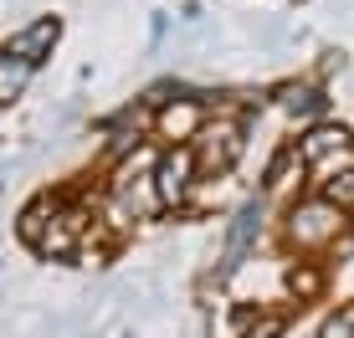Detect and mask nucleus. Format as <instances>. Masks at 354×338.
Here are the masks:
<instances>
[{"label": "nucleus", "mask_w": 354, "mask_h": 338, "mask_svg": "<svg viewBox=\"0 0 354 338\" xmlns=\"http://www.w3.org/2000/svg\"><path fill=\"white\" fill-rule=\"evenodd\" d=\"M324 205H339V210H349V205H354V169H344V175H334L324 185Z\"/></svg>", "instance_id": "nucleus-9"}, {"label": "nucleus", "mask_w": 354, "mask_h": 338, "mask_svg": "<svg viewBox=\"0 0 354 338\" xmlns=\"http://www.w3.org/2000/svg\"><path fill=\"white\" fill-rule=\"evenodd\" d=\"M288 287H292V292H298V297H319L324 277L313 272V267H292V272H288Z\"/></svg>", "instance_id": "nucleus-10"}, {"label": "nucleus", "mask_w": 354, "mask_h": 338, "mask_svg": "<svg viewBox=\"0 0 354 338\" xmlns=\"http://www.w3.org/2000/svg\"><path fill=\"white\" fill-rule=\"evenodd\" d=\"M283 103H288L292 118H308V113H324V108H328V98L319 88H283Z\"/></svg>", "instance_id": "nucleus-8"}, {"label": "nucleus", "mask_w": 354, "mask_h": 338, "mask_svg": "<svg viewBox=\"0 0 354 338\" xmlns=\"http://www.w3.org/2000/svg\"><path fill=\"white\" fill-rule=\"evenodd\" d=\"M195 175H201V169H195V149H190V143L169 149L165 159H160V169H154V190H160V200L165 205H180Z\"/></svg>", "instance_id": "nucleus-2"}, {"label": "nucleus", "mask_w": 354, "mask_h": 338, "mask_svg": "<svg viewBox=\"0 0 354 338\" xmlns=\"http://www.w3.org/2000/svg\"><path fill=\"white\" fill-rule=\"evenodd\" d=\"M257 231H262V200H247L241 215H236V226H231V236H226V261H221V272H216V282H226V277L241 267V257H247V246L257 241Z\"/></svg>", "instance_id": "nucleus-3"}, {"label": "nucleus", "mask_w": 354, "mask_h": 338, "mask_svg": "<svg viewBox=\"0 0 354 338\" xmlns=\"http://www.w3.org/2000/svg\"><path fill=\"white\" fill-rule=\"evenodd\" d=\"M205 128V103L201 98H175L160 108V134L165 139H195Z\"/></svg>", "instance_id": "nucleus-4"}, {"label": "nucleus", "mask_w": 354, "mask_h": 338, "mask_svg": "<svg viewBox=\"0 0 354 338\" xmlns=\"http://www.w3.org/2000/svg\"><path fill=\"white\" fill-rule=\"evenodd\" d=\"M31 72H36L31 62H21V57H6V62H0V103L16 98V92L31 82Z\"/></svg>", "instance_id": "nucleus-7"}, {"label": "nucleus", "mask_w": 354, "mask_h": 338, "mask_svg": "<svg viewBox=\"0 0 354 338\" xmlns=\"http://www.w3.org/2000/svg\"><path fill=\"white\" fill-rule=\"evenodd\" d=\"M195 139H201V143H190V149H195V169H201V175H211V169H231V164H236V154H241V128L236 123L201 128Z\"/></svg>", "instance_id": "nucleus-1"}, {"label": "nucleus", "mask_w": 354, "mask_h": 338, "mask_svg": "<svg viewBox=\"0 0 354 338\" xmlns=\"http://www.w3.org/2000/svg\"><path fill=\"white\" fill-rule=\"evenodd\" d=\"M344 154L349 149V128H339V123H319V128H308V139L298 143V154H303V164H319L324 154Z\"/></svg>", "instance_id": "nucleus-6"}, {"label": "nucleus", "mask_w": 354, "mask_h": 338, "mask_svg": "<svg viewBox=\"0 0 354 338\" xmlns=\"http://www.w3.org/2000/svg\"><path fill=\"white\" fill-rule=\"evenodd\" d=\"M283 328H288V323H283V318H262V323H257V328H252L247 338H277V333H283Z\"/></svg>", "instance_id": "nucleus-12"}, {"label": "nucleus", "mask_w": 354, "mask_h": 338, "mask_svg": "<svg viewBox=\"0 0 354 338\" xmlns=\"http://www.w3.org/2000/svg\"><path fill=\"white\" fill-rule=\"evenodd\" d=\"M319 338H354V303H349V308H339L334 318L324 323V333H319Z\"/></svg>", "instance_id": "nucleus-11"}, {"label": "nucleus", "mask_w": 354, "mask_h": 338, "mask_svg": "<svg viewBox=\"0 0 354 338\" xmlns=\"http://www.w3.org/2000/svg\"><path fill=\"white\" fill-rule=\"evenodd\" d=\"M57 36H62V21L46 16V21H36V26H26L21 36H10V41H6V57H21V62L36 67V62H41V52L57 41Z\"/></svg>", "instance_id": "nucleus-5"}]
</instances>
